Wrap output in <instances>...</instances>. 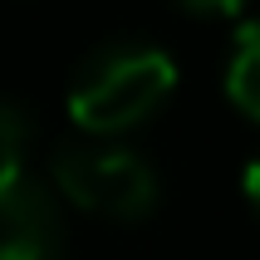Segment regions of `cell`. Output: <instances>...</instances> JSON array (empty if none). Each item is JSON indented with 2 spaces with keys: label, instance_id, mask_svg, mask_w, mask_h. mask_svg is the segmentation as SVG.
<instances>
[{
  "label": "cell",
  "instance_id": "1",
  "mask_svg": "<svg viewBox=\"0 0 260 260\" xmlns=\"http://www.w3.org/2000/svg\"><path fill=\"white\" fill-rule=\"evenodd\" d=\"M177 64L157 44L113 40L99 44L69 79V118L88 138H118L172 99Z\"/></svg>",
  "mask_w": 260,
  "mask_h": 260
},
{
  "label": "cell",
  "instance_id": "2",
  "mask_svg": "<svg viewBox=\"0 0 260 260\" xmlns=\"http://www.w3.org/2000/svg\"><path fill=\"white\" fill-rule=\"evenodd\" d=\"M54 187L64 202H74L79 211L108 221H143L157 206V172L147 167V157H138L133 147L118 143H64L49 162Z\"/></svg>",
  "mask_w": 260,
  "mask_h": 260
},
{
  "label": "cell",
  "instance_id": "3",
  "mask_svg": "<svg viewBox=\"0 0 260 260\" xmlns=\"http://www.w3.org/2000/svg\"><path fill=\"white\" fill-rule=\"evenodd\" d=\"M64 246L59 206L25 162L0 167V260H54Z\"/></svg>",
  "mask_w": 260,
  "mask_h": 260
},
{
  "label": "cell",
  "instance_id": "4",
  "mask_svg": "<svg viewBox=\"0 0 260 260\" xmlns=\"http://www.w3.org/2000/svg\"><path fill=\"white\" fill-rule=\"evenodd\" d=\"M226 93L250 123H260V20L246 25L226 59Z\"/></svg>",
  "mask_w": 260,
  "mask_h": 260
},
{
  "label": "cell",
  "instance_id": "5",
  "mask_svg": "<svg viewBox=\"0 0 260 260\" xmlns=\"http://www.w3.org/2000/svg\"><path fill=\"white\" fill-rule=\"evenodd\" d=\"M25 152H29V113L0 93V167L25 162Z\"/></svg>",
  "mask_w": 260,
  "mask_h": 260
},
{
  "label": "cell",
  "instance_id": "6",
  "mask_svg": "<svg viewBox=\"0 0 260 260\" xmlns=\"http://www.w3.org/2000/svg\"><path fill=\"white\" fill-rule=\"evenodd\" d=\"M182 10H191V15H236L246 0H177Z\"/></svg>",
  "mask_w": 260,
  "mask_h": 260
},
{
  "label": "cell",
  "instance_id": "7",
  "mask_svg": "<svg viewBox=\"0 0 260 260\" xmlns=\"http://www.w3.org/2000/svg\"><path fill=\"white\" fill-rule=\"evenodd\" d=\"M241 187H246V202L255 206V216H260V157L246 167V177H241Z\"/></svg>",
  "mask_w": 260,
  "mask_h": 260
}]
</instances>
